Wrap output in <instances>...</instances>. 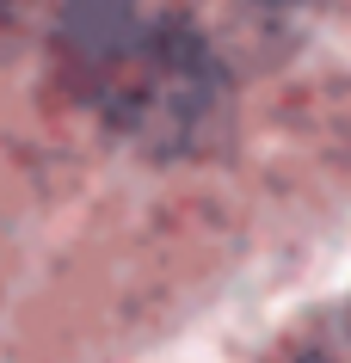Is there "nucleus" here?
I'll use <instances>...</instances> for the list:
<instances>
[{
	"label": "nucleus",
	"mask_w": 351,
	"mask_h": 363,
	"mask_svg": "<svg viewBox=\"0 0 351 363\" xmlns=\"http://www.w3.org/2000/svg\"><path fill=\"white\" fill-rule=\"evenodd\" d=\"M62 62L80 105L142 148H191L222 105L204 38L142 0H74L62 19Z\"/></svg>",
	"instance_id": "1"
},
{
	"label": "nucleus",
	"mask_w": 351,
	"mask_h": 363,
	"mask_svg": "<svg viewBox=\"0 0 351 363\" xmlns=\"http://www.w3.org/2000/svg\"><path fill=\"white\" fill-rule=\"evenodd\" d=\"M314 363H351V308L333 320V333H327V345H321V357Z\"/></svg>",
	"instance_id": "2"
},
{
	"label": "nucleus",
	"mask_w": 351,
	"mask_h": 363,
	"mask_svg": "<svg viewBox=\"0 0 351 363\" xmlns=\"http://www.w3.org/2000/svg\"><path fill=\"white\" fill-rule=\"evenodd\" d=\"M0 13H6V0H0Z\"/></svg>",
	"instance_id": "3"
}]
</instances>
